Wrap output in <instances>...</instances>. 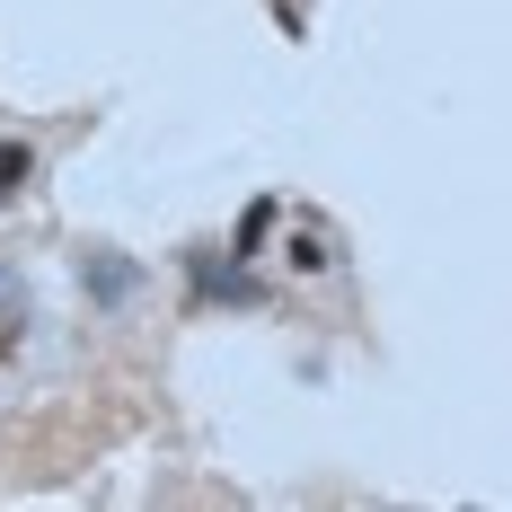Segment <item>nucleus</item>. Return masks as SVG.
<instances>
[{
	"mask_svg": "<svg viewBox=\"0 0 512 512\" xmlns=\"http://www.w3.org/2000/svg\"><path fill=\"white\" fill-rule=\"evenodd\" d=\"M274 230H283V204H274V195H256V204L239 212V230H230V256H239V265H256Z\"/></svg>",
	"mask_w": 512,
	"mask_h": 512,
	"instance_id": "4",
	"label": "nucleus"
},
{
	"mask_svg": "<svg viewBox=\"0 0 512 512\" xmlns=\"http://www.w3.org/2000/svg\"><path fill=\"white\" fill-rule=\"evenodd\" d=\"M36 168H45V159H36V142H0V212L36 186Z\"/></svg>",
	"mask_w": 512,
	"mask_h": 512,
	"instance_id": "5",
	"label": "nucleus"
},
{
	"mask_svg": "<svg viewBox=\"0 0 512 512\" xmlns=\"http://www.w3.org/2000/svg\"><path fill=\"white\" fill-rule=\"evenodd\" d=\"M283 265H292L301 283L336 274V265H345V256H336V230H327V221H292V239H283Z\"/></svg>",
	"mask_w": 512,
	"mask_h": 512,
	"instance_id": "3",
	"label": "nucleus"
},
{
	"mask_svg": "<svg viewBox=\"0 0 512 512\" xmlns=\"http://www.w3.org/2000/svg\"><path fill=\"white\" fill-rule=\"evenodd\" d=\"M142 283H151V274H142L124 248H80V292H89V309H98V318L133 309V301H142Z\"/></svg>",
	"mask_w": 512,
	"mask_h": 512,
	"instance_id": "2",
	"label": "nucleus"
},
{
	"mask_svg": "<svg viewBox=\"0 0 512 512\" xmlns=\"http://www.w3.org/2000/svg\"><path fill=\"white\" fill-rule=\"evenodd\" d=\"M274 292L256 283V265H239L230 248H186V309L212 318V309H265Z\"/></svg>",
	"mask_w": 512,
	"mask_h": 512,
	"instance_id": "1",
	"label": "nucleus"
}]
</instances>
